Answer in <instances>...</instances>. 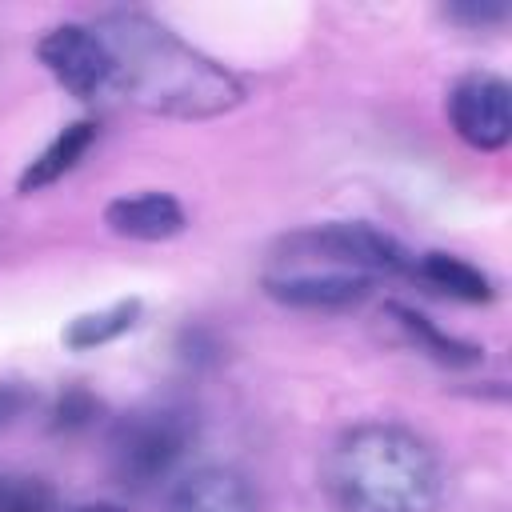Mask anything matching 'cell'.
Wrapping results in <instances>:
<instances>
[{"label":"cell","mask_w":512,"mask_h":512,"mask_svg":"<svg viewBox=\"0 0 512 512\" xmlns=\"http://www.w3.org/2000/svg\"><path fill=\"white\" fill-rule=\"evenodd\" d=\"M92 28L108 52V92L152 116L208 120L244 100V84L224 64L148 12L116 8L96 16Z\"/></svg>","instance_id":"6da1fadb"},{"label":"cell","mask_w":512,"mask_h":512,"mask_svg":"<svg viewBox=\"0 0 512 512\" xmlns=\"http://www.w3.org/2000/svg\"><path fill=\"white\" fill-rule=\"evenodd\" d=\"M416 256L388 232L356 220H332L292 232L264 268V292L288 308L340 312L360 304L380 276H412Z\"/></svg>","instance_id":"7a4b0ae2"},{"label":"cell","mask_w":512,"mask_h":512,"mask_svg":"<svg viewBox=\"0 0 512 512\" xmlns=\"http://www.w3.org/2000/svg\"><path fill=\"white\" fill-rule=\"evenodd\" d=\"M328 492L340 512H436L444 468L412 428L368 420L332 444Z\"/></svg>","instance_id":"3957f363"},{"label":"cell","mask_w":512,"mask_h":512,"mask_svg":"<svg viewBox=\"0 0 512 512\" xmlns=\"http://www.w3.org/2000/svg\"><path fill=\"white\" fill-rule=\"evenodd\" d=\"M192 420L180 408H148L132 412L112 432V476L124 488H152L160 484L176 460L188 452Z\"/></svg>","instance_id":"277c9868"},{"label":"cell","mask_w":512,"mask_h":512,"mask_svg":"<svg viewBox=\"0 0 512 512\" xmlns=\"http://www.w3.org/2000/svg\"><path fill=\"white\" fill-rule=\"evenodd\" d=\"M456 136L480 152H500L512 140V88L496 72H468L448 92Z\"/></svg>","instance_id":"5b68a950"},{"label":"cell","mask_w":512,"mask_h":512,"mask_svg":"<svg viewBox=\"0 0 512 512\" xmlns=\"http://www.w3.org/2000/svg\"><path fill=\"white\" fill-rule=\"evenodd\" d=\"M40 64L52 72L60 88H68L80 100H92L108 92V52L92 24H56L36 40Z\"/></svg>","instance_id":"8992f818"},{"label":"cell","mask_w":512,"mask_h":512,"mask_svg":"<svg viewBox=\"0 0 512 512\" xmlns=\"http://www.w3.org/2000/svg\"><path fill=\"white\" fill-rule=\"evenodd\" d=\"M164 512H260L252 484L224 464H208L176 480L164 500Z\"/></svg>","instance_id":"52a82bcc"},{"label":"cell","mask_w":512,"mask_h":512,"mask_svg":"<svg viewBox=\"0 0 512 512\" xmlns=\"http://www.w3.org/2000/svg\"><path fill=\"white\" fill-rule=\"evenodd\" d=\"M104 224L128 240H168L184 232L188 216L180 200L168 192H136V196H116L104 208Z\"/></svg>","instance_id":"ba28073f"},{"label":"cell","mask_w":512,"mask_h":512,"mask_svg":"<svg viewBox=\"0 0 512 512\" xmlns=\"http://www.w3.org/2000/svg\"><path fill=\"white\" fill-rule=\"evenodd\" d=\"M92 140H96V124L92 120H76V124H68L64 132H56L52 136V144L36 156V160H28V168L20 172V180H16V192H40V188H48V184H56L64 172H72L80 160H84V152L92 148Z\"/></svg>","instance_id":"9c48e42d"},{"label":"cell","mask_w":512,"mask_h":512,"mask_svg":"<svg viewBox=\"0 0 512 512\" xmlns=\"http://www.w3.org/2000/svg\"><path fill=\"white\" fill-rule=\"evenodd\" d=\"M412 276L424 280L428 288L452 296V300H464V304H488L496 296L492 280L476 264H468L460 256H448V252H424V256H416Z\"/></svg>","instance_id":"30bf717a"},{"label":"cell","mask_w":512,"mask_h":512,"mask_svg":"<svg viewBox=\"0 0 512 512\" xmlns=\"http://www.w3.org/2000/svg\"><path fill=\"white\" fill-rule=\"evenodd\" d=\"M136 320H140V300H136V296H132V300H116V304H108V308H100V312L76 316V320L64 328V344H68L72 352H92V348L112 344L116 336H124Z\"/></svg>","instance_id":"8fae6325"},{"label":"cell","mask_w":512,"mask_h":512,"mask_svg":"<svg viewBox=\"0 0 512 512\" xmlns=\"http://www.w3.org/2000/svg\"><path fill=\"white\" fill-rule=\"evenodd\" d=\"M388 316H396V324L412 336V344H416L420 352L436 356L440 364H476V360L484 356L476 344H468V340H460V336L440 332L428 316H420V312H412V308H404V304H388Z\"/></svg>","instance_id":"7c38bea8"},{"label":"cell","mask_w":512,"mask_h":512,"mask_svg":"<svg viewBox=\"0 0 512 512\" xmlns=\"http://www.w3.org/2000/svg\"><path fill=\"white\" fill-rule=\"evenodd\" d=\"M0 512H56V488L36 472L0 464Z\"/></svg>","instance_id":"4fadbf2b"},{"label":"cell","mask_w":512,"mask_h":512,"mask_svg":"<svg viewBox=\"0 0 512 512\" xmlns=\"http://www.w3.org/2000/svg\"><path fill=\"white\" fill-rule=\"evenodd\" d=\"M92 412H96V400L84 388H72V392L60 396L56 416H52V428H80V424H88Z\"/></svg>","instance_id":"5bb4252c"},{"label":"cell","mask_w":512,"mask_h":512,"mask_svg":"<svg viewBox=\"0 0 512 512\" xmlns=\"http://www.w3.org/2000/svg\"><path fill=\"white\" fill-rule=\"evenodd\" d=\"M448 16L452 20H464V24H496V20L508 16V8L504 4H452Z\"/></svg>","instance_id":"9a60e30c"},{"label":"cell","mask_w":512,"mask_h":512,"mask_svg":"<svg viewBox=\"0 0 512 512\" xmlns=\"http://www.w3.org/2000/svg\"><path fill=\"white\" fill-rule=\"evenodd\" d=\"M28 400H32V396H28L24 384H0V428L12 424V420L28 408Z\"/></svg>","instance_id":"2e32d148"},{"label":"cell","mask_w":512,"mask_h":512,"mask_svg":"<svg viewBox=\"0 0 512 512\" xmlns=\"http://www.w3.org/2000/svg\"><path fill=\"white\" fill-rule=\"evenodd\" d=\"M72 512H120V504H80Z\"/></svg>","instance_id":"e0dca14e"}]
</instances>
